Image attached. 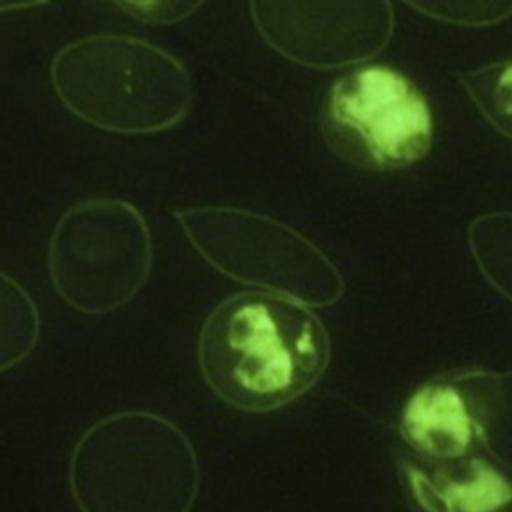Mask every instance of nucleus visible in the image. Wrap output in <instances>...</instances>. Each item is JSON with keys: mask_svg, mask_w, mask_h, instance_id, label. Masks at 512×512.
<instances>
[{"mask_svg": "<svg viewBox=\"0 0 512 512\" xmlns=\"http://www.w3.org/2000/svg\"><path fill=\"white\" fill-rule=\"evenodd\" d=\"M330 336L302 302L274 292H238L218 302L198 334L206 386L242 412H272L318 384Z\"/></svg>", "mask_w": 512, "mask_h": 512, "instance_id": "nucleus-1", "label": "nucleus"}, {"mask_svg": "<svg viewBox=\"0 0 512 512\" xmlns=\"http://www.w3.org/2000/svg\"><path fill=\"white\" fill-rule=\"evenodd\" d=\"M68 488L84 512H188L200 490L190 438L150 410L92 422L68 460Z\"/></svg>", "mask_w": 512, "mask_h": 512, "instance_id": "nucleus-2", "label": "nucleus"}, {"mask_svg": "<svg viewBox=\"0 0 512 512\" xmlns=\"http://www.w3.org/2000/svg\"><path fill=\"white\" fill-rule=\"evenodd\" d=\"M50 82L70 114L124 136L174 128L194 100L192 78L176 56L124 34L68 42L52 58Z\"/></svg>", "mask_w": 512, "mask_h": 512, "instance_id": "nucleus-3", "label": "nucleus"}, {"mask_svg": "<svg viewBox=\"0 0 512 512\" xmlns=\"http://www.w3.org/2000/svg\"><path fill=\"white\" fill-rule=\"evenodd\" d=\"M58 298L86 316H106L146 286L152 234L142 212L122 198H84L56 220L46 248Z\"/></svg>", "mask_w": 512, "mask_h": 512, "instance_id": "nucleus-4", "label": "nucleus"}, {"mask_svg": "<svg viewBox=\"0 0 512 512\" xmlns=\"http://www.w3.org/2000/svg\"><path fill=\"white\" fill-rule=\"evenodd\" d=\"M174 218L190 246L224 276L294 298L330 306L344 294L334 262L292 226L236 206H188Z\"/></svg>", "mask_w": 512, "mask_h": 512, "instance_id": "nucleus-5", "label": "nucleus"}, {"mask_svg": "<svg viewBox=\"0 0 512 512\" xmlns=\"http://www.w3.org/2000/svg\"><path fill=\"white\" fill-rule=\"evenodd\" d=\"M320 132L346 164L394 172L424 160L434 118L424 92L400 70L376 64L338 76L320 106Z\"/></svg>", "mask_w": 512, "mask_h": 512, "instance_id": "nucleus-6", "label": "nucleus"}, {"mask_svg": "<svg viewBox=\"0 0 512 512\" xmlns=\"http://www.w3.org/2000/svg\"><path fill=\"white\" fill-rule=\"evenodd\" d=\"M260 38L306 68L368 62L394 32L390 0H248Z\"/></svg>", "mask_w": 512, "mask_h": 512, "instance_id": "nucleus-7", "label": "nucleus"}, {"mask_svg": "<svg viewBox=\"0 0 512 512\" xmlns=\"http://www.w3.org/2000/svg\"><path fill=\"white\" fill-rule=\"evenodd\" d=\"M406 498L424 510H512V482L476 452L426 460L410 452L398 458Z\"/></svg>", "mask_w": 512, "mask_h": 512, "instance_id": "nucleus-8", "label": "nucleus"}, {"mask_svg": "<svg viewBox=\"0 0 512 512\" xmlns=\"http://www.w3.org/2000/svg\"><path fill=\"white\" fill-rule=\"evenodd\" d=\"M400 436L406 452L426 460H450L480 448L474 420L456 372L422 382L404 402Z\"/></svg>", "mask_w": 512, "mask_h": 512, "instance_id": "nucleus-9", "label": "nucleus"}, {"mask_svg": "<svg viewBox=\"0 0 512 512\" xmlns=\"http://www.w3.org/2000/svg\"><path fill=\"white\" fill-rule=\"evenodd\" d=\"M476 426L480 446L512 470V370H454Z\"/></svg>", "mask_w": 512, "mask_h": 512, "instance_id": "nucleus-10", "label": "nucleus"}, {"mask_svg": "<svg viewBox=\"0 0 512 512\" xmlns=\"http://www.w3.org/2000/svg\"><path fill=\"white\" fill-rule=\"evenodd\" d=\"M40 338V312L28 290L0 270V372L22 364Z\"/></svg>", "mask_w": 512, "mask_h": 512, "instance_id": "nucleus-11", "label": "nucleus"}, {"mask_svg": "<svg viewBox=\"0 0 512 512\" xmlns=\"http://www.w3.org/2000/svg\"><path fill=\"white\" fill-rule=\"evenodd\" d=\"M468 246L486 282L512 302V212L476 216L468 226Z\"/></svg>", "mask_w": 512, "mask_h": 512, "instance_id": "nucleus-12", "label": "nucleus"}, {"mask_svg": "<svg viewBox=\"0 0 512 512\" xmlns=\"http://www.w3.org/2000/svg\"><path fill=\"white\" fill-rule=\"evenodd\" d=\"M482 118L512 140V58L456 74Z\"/></svg>", "mask_w": 512, "mask_h": 512, "instance_id": "nucleus-13", "label": "nucleus"}, {"mask_svg": "<svg viewBox=\"0 0 512 512\" xmlns=\"http://www.w3.org/2000/svg\"><path fill=\"white\" fill-rule=\"evenodd\" d=\"M416 12L456 26L482 28L512 16V0H402Z\"/></svg>", "mask_w": 512, "mask_h": 512, "instance_id": "nucleus-14", "label": "nucleus"}, {"mask_svg": "<svg viewBox=\"0 0 512 512\" xmlns=\"http://www.w3.org/2000/svg\"><path fill=\"white\" fill-rule=\"evenodd\" d=\"M142 24L164 26L192 16L206 0H112Z\"/></svg>", "mask_w": 512, "mask_h": 512, "instance_id": "nucleus-15", "label": "nucleus"}, {"mask_svg": "<svg viewBox=\"0 0 512 512\" xmlns=\"http://www.w3.org/2000/svg\"><path fill=\"white\" fill-rule=\"evenodd\" d=\"M48 0H0V12H8V10H24V8H34V6H42Z\"/></svg>", "mask_w": 512, "mask_h": 512, "instance_id": "nucleus-16", "label": "nucleus"}]
</instances>
